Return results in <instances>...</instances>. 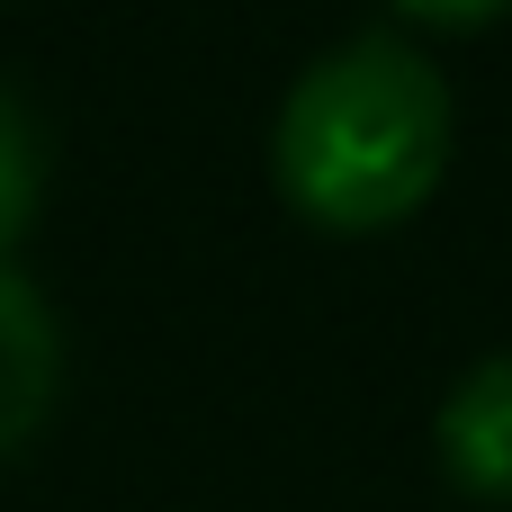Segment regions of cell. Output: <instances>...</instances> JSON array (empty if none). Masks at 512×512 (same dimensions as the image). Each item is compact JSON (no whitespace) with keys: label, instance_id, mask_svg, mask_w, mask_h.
Returning a JSON list of instances; mask_svg holds the SVG:
<instances>
[{"label":"cell","instance_id":"4","mask_svg":"<svg viewBox=\"0 0 512 512\" xmlns=\"http://www.w3.org/2000/svg\"><path fill=\"white\" fill-rule=\"evenodd\" d=\"M36 198H45V126H36L27 99L0 81V261H9V243L36 225Z\"/></svg>","mask_w":512,"mask_h":512},{"label":"cell","instance_id":"3","mask_svg":"<svg viewBox=\"0 0 512 512\" xmlns=\"http://www.w3.org/2000/svg\"><path fill=\"white\" fill-rule=\"evenodd\" d=\"M432 450H441V477H450L459 495L512 504V351L477 360V369L441 396Z\"/></svg>","mask_w":512,"mask_h":512},{"label":"cell","instance_id":"2","mask_svg":"<svg viewBox=\"0 0 512 512\" xmlns=\"http://www.w3.org/2000/svg\"><path fill=\"white\" fill-rule=\"evenodd\" d=\"M63 396V324L18 261H0V459L45 432Z\"/></svg>","mask_w":512,"mask_h":512},{"label":"cell","instance_id":"1","mask_svg":"<svg viewBox=\"0 0 512 512\" xmlns=\"http://www.w3.org/2000/svg\"><path fill=\"white\" fill-rule=\"evenodd\" d=\"M450 171V81L441 63L369 27L297 72L270 126V180L279 198L324 234H387L405 225Z\"/></svg>","mask_w":512,"mask_h":512}]
</instances>
